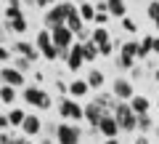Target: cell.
I'll return each mask as SVG.
<instances>
[{"label":"cell","mask_w":159,"mask_h":144,"mask_svg":"<svg viewBox=\"0 0 159 144\" xmlns=\"http://www.w3.org/2000/svg\"><path fill=\"white\" fill-rule=\"evenodd\" d=\"M66 64L69 69H72V72H80V67H82V64H85V59H82V43H74L72 48H69V53H66Z\"/></svg>","instance_id":"5bb4252c"},{"label":"cell","mask_w":159,"mask_h":144,"mask_svg":"<svg viewBox=\"0 0 159 144\" xmlns=\"http://www.w3.org/2000/svg\"><path fill=\"white\" fill-rule=\"evenodd\" d=\"M66 8H69V0H58L53 6L45 8V16H43V24L45 29H53V27H61L66 22Z\"/></svg>","instance_id":"277c9868"},{"label":"cell","mask_w":159,"mask_h":144,"mask_svg":"<svg viewBox=\"0 0 159 144\" xmlns=\"http://www.w3.org/2000/svg\"><path fill=\"white\" fill-rule=\"evenodd\" d=\"M0 144H11V133L8 131H0Z\"/></svg>","instance_id":"f35d334b"},{"label":"cell","mask_w":159,"mask_h":144,"mask_svg":"<svg viewBox=\"0 0 159 144\" xmlns=\"http://www.w3.org/2000/svg\"><path fill=\"white\" fill-rule=\"evenodd\" d=\"M40 131H43V120H40V115H29V112H27V117H24V123H21V133L27 139H32V136H40Z\"/></svg>","instance_id":"7c38bea8"},{"label":"cell","mask_w":159,"mask_h":144,"mask_svg":"<svg viewBox=\"0 0 159 144\" xmlns=\"http://www.w3.org/2000/svg\"><path fill=\"white\" fill-rule=\"evenodd\" d=\"M106 13L111 19H125L127 16V3L125 0H106Z\"/></svg>","instance_id":"e0dca14e"},{"label":"cell","mask_w":159,"mask_h":144,"mask_svg":"<svg viewBox=\"0 0 159 144\" xmlns=\"http://www.w3.org/2000/svg\"><path fill=\"white\" fill-rule=\"evenodd\" d=\"M16 88H11V86H0V102L3 104H8V107H13V102H16Z\"/></svg>","instance_id":"484cf974"},{"label":"cell","mask_w":159,"mask_h":144,"mask_svg":"<svg viewBox=\"0 0 159 144\" xmlns=\"http://www.w3.org/2000/svg\"><path fill=\"white\" fill-rule=\"evenodd\" d=\"M11 53H16V56H24L27 62H37L40 59V53H37V48H34V43H27V40H16L11 46Z\"/></svg>","instance_id":"8fae6325"},{"label":"cell","mask_w":159,"mask_h":144,"mask_svg":"<svg viewBox=\"0 0 159 144\" xmlns=\"http://www.w3.org/2000/svg\"><path fill=\"white\" fill-rule=\"evenodd\" d=\"M111 96L117 99V102H130V99L135 96L133 80H127V77H117V80L111 83Z\"/></svg>","instance_id":"52a82bcc"},{"label":"cell","mask_w":159,"mask_h":144,"mask_svg":"<svg viewBox=\"0 0 159 144\" xmlns=\"http://www.w3.org/2000/svg\"><path fill=\"white\" fill-rule=\"evenodd\" d=\"M146 13H148V19H151V22H154V27L159 29V0H151V3H148Z\"/></svg>","instance_id":"4dcf8cb0"},{"label":"cell","mask_w":159,"mask_h":144,"mask_svg":"<svg viewBox=\"0 0 159 144\" xmlns=\"http://www.w3.org/2000/svg\"><path fill=\"white\" fill-rule=\"evenodd\" d=\"M0 3H6V6H11V3H16V0H0Z\"/></svg>","instance_id":"7dc6e473"},{"label":"cell","mask_w":159,"mask_h":144,"mask_svg":"<svg viewBox=\"0 0 159 144\" xmlns=\"http://www.w3.org/2000/svg\"><path fill=\"white\" fill-rule=\"evenodd\" d=\"M21 99L29 104V107H34V110H51L53 107L51 93H48L43 86H24L21 88Z\"/></svg>","instance_id":"6da1fadb"},{"label":"cell","mask_w":159,"mask_h":144,"mask_svg":"<svg viewBox=\"0 0 159 144\" xmlns=\"http://www.w3.org/2000/svg\"><path fill=\"white\" fill-rule=\"evenodd\" d=\"M82 59H85V62H96V59H98V46L93 40L82 43Z\"/></svg>","instance_id":"d4e9b609"},{"label":"cell","mask_w":159,"mask_h":144,"mask_svg":"<svg viewBox=\"0 0 159 144\" xmlns=\"http://www.w3.org/2000/svg\"><path fill=\"white\" fill-rule=\"evenodd\" d=\"M103 144H119V139H106Z\"/></svg>","instance_id":"f6af8a7d"},{"label":"cell","mask_w":159,"mask_h":144,"mask_svg":"<svg viewBox=\"0 0 159 144\" xmlns=\"http://www.w3.org/2000/svg\"><path fill=\"white\" fill-rule=\"evenodd\" d=\"M58 117H61L64 123H80L82 120V104L77 102V99H69V96H61V102H58Z\"/></svg>","instance_id":"3957f363"},{"label":"cell","mask_w":159,"mask_h":144,"mask_svg":"<svg viewBox=\"0 0 159 144\" xmlns=\"http://www.w3.org/2000/svg\"><path fill=\"white\" fill-rule=\"evenodd\" d=\"M34 48H37V53L43 59H48V62H56L58 59V48L53 46V40H51V29H40V32L34 35Z\"/></svg>","instance_id":"8992f818"},{"label":"cell","mask_w":159,"mask_h":144,"mask_svg":"<svg viewBox=\"0 0 159 144\" xmlns=\"http://www.w3.org/2000/svg\"><path fill=\"white\" fill-rule=\"evenodd\" d=\"M135 131H141L143 136H146V133H151V131H154V117H151V112H148V115H138V123H135Z\"/></svg>","instance_id":"603a6c76"},{"label":"cell","mask_w":159,"mask_h":144,"mask_svg":"<svg viewBox=\"0 0 159 144\" xmlns=\"http://www.w3.org/2000/svg\"><path fill=\"white\" fill-rule=\"evenodd\" d=\"M90 40L96 43V46H103V43H109V40H111L109 27H96V29H90Z\"/></svg>","instance_id":"7402d4cb"},{"label":"cell","mask_w":159,"mask_h":144,"mask_svg":"<svg viewBox=\"0 0 159 144\" xmlns=\"http://www.w3.org/2000/svg\"><path fill=\"white\" fill-rule=\"evenodd\" d=\"M0 86H11V88H24L27 86V75H21L19 69H13V67H3L0 69Z\"/></svg>","instance_id":"ba28073f"},{"label":"cell","mask_w":159,"mask_h":144,"mask_svg":"<svg viewBox=\"0 0 159 144\" xmlns=\"http://www.w3.org/2000/svg\"><path fill=\"white\" fill-rule=\"evenodd\" d=\"M24 16V8H21V3H11V6H6V19L11 22V19H21Z\"/></svg>","instance_id":"f1b7e54d"},{"label":"cell","mask_w":159,"mask_h":144,"mask_svg":"<svg viewBox=\"0 0 159 144\" xmlns=\"http://www.w3.org/2000/svg\"><path fill=\"white\" fill-rule=\"evenodd\" d=\"M109 19H111V16H109L106 11H96L93 22H96V27H106V24H109Z\"/></svg>","instance_id":"836d02e7"},{"label":"cell","mask_w":159,"mask_h":144,"mask_svg":"<svg viewBox=\"0 0 159 144\" xmlns=\"http://www.w3.org/2000/svg\"><path fill=\"white\" fill-rule=\"evenodd\" d=\"M11 56H13L11 48H6L3 43H0V62H11Z\"/></svg>","instance_id":"d590c367"},{"label":"cell","mask_w":159,"mask_h":144,"mask_svg":"<svg viewBox=\"0 0 159 144\" xmlns=\"http://www.w3.org/2000/svg\"><path fill=\"white\" fill-rule=\"evenodd\" d=\"M11 62H13L11 67H13V69H19V72H21V75H27L29 69L34 67L32 62H27V59H24V56H16V53H13V56H11Z\"/></svg>","instance_id":"83f0119b"},{"label":"cell","mask_w":159,"mask_h":144,"mask_svg":"<svg viewBox=\"0 0 159 144\" xmlns=\"http://www.w3.org/2000/svg\"><path fill=\"white\" fill-rule=\"evenodd\" d=\"M51 40H53L56 48H64V51H66V48L74 46V35L66 29V24H61V27H53L51 29Z\"/></svg>","instance_id":"30bf717a"},{"label":"cell","mask_w":159,"mask_h":144,"mask_svg":"<svg viewBox=\"0 0 159 144\" xmlns=\"http://www.w3.org/2000/svg\"><path fill=\"white\" fill-rule=\"evenodd\" d=\"M29 144H34V142H29Z\"/></svg>","instance_id":"f907efd6"},{"label":"cell","mask_w":159,"mask_h":144,"mask_svg":"<svg viewBox=\"0 0 159 144\" xmlns=\"http://www.w3.org/2000/svg\"><path fill=\"white\" fill-rule=\"evenodd\" d=\"M135 144H151V142H148V139L141 133V136H135Z\"/></svg>","instance_id":"60d3db41"},{"label":"cell","mask_w":159,"mask_h":144,"mask_svg":"<svg viewBox=\"0 0 159 144\" xmlns=\"http://www.w3.org/2000/svg\"><path fill=\"white\" fill-rule=\"evenodd\" d=\"M3 35H6V32H3V27H0V40H3Z\"/></svg>","instance_id":"681fc988"},{"label":"cell","mask_w":159,"mask_h":144,"mask_svg":"<svg viewBox=\"0 0 159 144\" xmlns=\"http://www.w3.org/2000/svg\"><path fill=\"white\" fill-rule=\"evenodd\" d=\"M114 53V43L109 40V43H103V46H98V56H103V59H109Z\"/></svg>","instance_id":"e575fe53"},{"label":"cell","mask_w":159,"mask_h":144,"mask_svg":"<svg viewBox=\"0 0 159 144\" xmlns=\"http://www.w3.org/2000/svg\"><path fill=\"white\" fill-rule=\"evenodd\" d=\"M127 104H130V110L135 112V115H148V112H151V102H148L143 93H135Z\"/></svg>","instance_id":"2e32d148"},{"label":"cell","mask_w":159,"mask_h":144,"mask_svg":"<svg viewBox=\"0 0 159 144\" xmlns=\"http://www.w3.org/2000/svg\"><path fill=\"white\" fill-rule=\"evenodd\" d=\"M69 86V99H82V96H88L90 93V88H88V83H85V77H74L72 83H66Z\"/></svg>","instance_id":"9a60e30c"},{"label":"cell","mask_w":159,"mask_h":144,"mask_svg":"<svg viewBox=\"0 0 159 144\" xmlns=\"http://www.w3.org/2000/svg\"><path fill=\"white\" fill-rule=\"evenodd\" d=\"M85 83H88V88H90V91H101L103 83H106V77H103L101 69H90V72H88V77H85Z\"/></svg>","instance_id":"ac0fdd59"},{"label":"cell","mask_w":159,"mask_h":144,"mask_svg":"<svg viewBox=\"0 0 159 144\" xmlns=\"http://www.w3.org/2000/svg\"><path fill=\"white\" fill-rule=\"evenodd\" d=\"M114 120H117L119 131H125V133H133L135 131V123H138V115L130 110V104L127 102H117V107H114Z\"/></svg>","instance_id":"7a4b0ae2"},{"label":"cell","mask_w":159,"mask_h":144,"mask_svg":"<svg viewBox=\"0 0 159 144\" xmlns=\"http://www.w3.org/2000/svg\"><path fill=\"white\" fill-rule=\"evenodd\" d=\"M117 67L119 69H133V67H135V59L127 56V53H119V56H117Z\"/></svg>","instance_id":"1f68e13d"},{"label":"cell","mask_w":159,"mask_h":144,"mask_svg":"<svg viewBox=\"0 0 159 144\" xmlns=\"http://www.w3.org/2000/svg\"><path fill=\"white\" fill-rule=\"evenodd\" d=\"M56 88H58V93H61V96H69V86L64 80H56Z\"/></svg>","instance_id":"8d00e7d4"},{"label":"cell","mask_w":159,"mask_h":144,"mask_svg":"<svg viewBox=\"0 0 159 144\" xmlns=\"http://www.w3.org/2000/svg\"><path fill=\"white\" fill-rule=\"evenodd\" d=\"M154 80H157V83H159V69H154Z\"/></svg>","instance_id":"bcb514c9"},{"label":"cell","mask_w":159,"mask_h":144,"mask_svg":"<svg viewBox=\"0 0 159 144\" xmlns=\"http://www.w3.org/2000/svg\"><path fill=\"white\" fill-rule=\"evenodd\" d=\"M40 144H56V142H53V136H43V139H40Z\"/></svg>","instance_id":"b9f144b4"},{"label":"cell","mask_w":159,"mask_h":144,"mask_svg":"<svg viewBox=\"0 0 159 144\" xmlns=\"http://www.w3.org/2000/svg\"><path fill=\"white\" fill-rule=\"evenodd\" d=\"M93 102H96L103 112H114V107H117V99H114L111 93H103V91H98V96L93 99Z\"/></svg>","instance_id":"d6986e66"},{"label":"cell","mask_w":159,"mask_h":144,"mask_svg":"<svg viewBox=\"0 0 159 144\" xmlns=\"http://www.w3.org/2000/svg\"><path fill=\"white\" fill-rule=\"evenodd\" d=\"M6 29H8V32H16V35H24V32L29 29V22H27V16H21V19H11V22L6 19Z\"/></svg>","instance_id":"44dd1931"},{"label":"cell","mask_w":159,"mask_h":144,"mask_svg":"<svg viewBox=\"0 0 159 144\" xmlns=\"http://www.w3.org/2000/svg\"><path fill=\"white\" fill-rule=\"evenodd\" d=\"M151 46H154V35H146V37L138 43V59H141V62L151 53Z\"/></svg>","instance_id":"4316f807"},{"label":"cell","mask_w":159,"mask_h":144,"mask_svg":"<svg viewBox=\"0 0 159 144\" xmlns=\"http://www.w3.org/2000/svg\"><path fill=\"white\" fill-rule=\"evenodd\" d=\"M151 53H159V37H154V46H151Z\"/></svg>","instance_id":"7bdbcfd3"},{"label":"cell","mask_w":159,"mask_h":144,"mask_svg":"<svg viewBox=\"0 0 159 144\" xmlns=\"http://www.w3.org/2000/svg\"><path fill=\"white\" fill-rule=\"evenodd\" d=\"M101 115H103V110L98 107L96 102H88L85 107H82V120H85L93 131H96V126H98V120H101Z\"/></svg>","instance_id":"4fadbf2b"},{"label":"cell","mask_w":159,"mask_h":144,"mask_svg":"<svg viewBox=\"0 0 159 144\" xmlns=\"http://www.w3.org/2000/svg\"><path fill=\"white\" fill-rule=\"evenodd\" d=\"M96 133H101V136H106V139H119V126H117V120H114L111 112H103L101 115V120H98V126H96Z\"/></svg>","instance_id":"9c48e42d"},{"label":"cell","mask_w":159,"mask_h":144,"mask_svg":"<svg viewBox=\"0 0 159 144\" xmlns=\"http://www.w3.org/2000/svg\"><path fill=\"white\" fill-rule=\"evenodd\" d=\"M77 13L82 22H93V16H96V6H93L90 0H85V3H80L77 6Z\"/></svg>","instance_id":"cb8c5ba5"},{"label":"cell","mask_w":159,"mask_h":144,"mask_svg":"<svg viewBox=\"0 0 159 144\" xmlns=\"http://www.w3.org/2000/svg\"><path fill=\"white\" fill-rule=\"evenodd\" d=\"M119 53H127V56H133L138 62V40H127L119 46Z\"/></svg>","instance_id":"f546056e"},{"label":"cell","mask_w":159,"mask_h":144,"mask_svg":"<svg viewBox=\"0 0 159 144\" xmlns=\"http://www.w3.org/2000/svg\"><path fill=\"white\" fill-rule=\"evenodd\" d=\"M53 136H56V144H80L82 142V131H80L77 123H58L56 131H53Z\"/></svg>","instance_id":"5b68a950"},{"label":"cell","mask_w":159,"mask_h":144,"mask_svg":"<svg viewBox=\"0 0 159 144\" xmlns=\"http://www.w3.org/2000/svg\"><path fill=\"white\" fill-rule=\"evenodd\" d=\"M6 117H8V126L21 128V123H24V117H27V112H24L21 107H11V110L6 112Z\"/></svg>","instance_id":"ffe728a7"},{"label":"cell","mask_w":159,"mask_h":144,"mask_svg":"<svg viewBox=\"0 0 159 144\" xmlns=\"http://www.w3.org/2000/svg\"><path fill=\"white\" fill-rule=\"evenodd\" d=\"M119 27L125 29V32H130V35H133V32H138V24L133 22L130 16H125V19H119Z\"/></svg>","instance_id":"d6a6232c"},{"label":"cell","mask_w":159,"mask_h":144,"mask_svg":"<svg viewBox=\"0 0 159 144\" xmlns=\"http://www.w3.org/2000/svg\"><path fill=\"white\" fill-rule=\"evenodd\" d=\"M157 107H159V104H157Z\"/></svg>","instance_id":"816d5d0a"},{"label":"cell","mask_w":159,"mask_h":144,"mask_svg":"<svg viewBox=\"0 0 159 144\" xmlns=\"http://www.w3.org/2000/svg\"><path fill=\"white\" fill-rule=\"evenodd\" d=\"M19 3H21V6H29V8L34 6V0H19Z\"/></svg>","instance_id":"ee69618b"},{"label":"cell","mask_w":159,"mask_h":144,"mask_svg":"<svg viewBox=\"0 0 159 144\" xmlns=\"http://www.w3.org/2000/svg\"><path fill=\"white\" fill-rule=\"evenodd\" d=\"M72 3H74V6H80V3H85V0H72Z\"/></svg>","instance_id":"c3c4849f"},{"label":"cell","mask_w":159,"mask_h":144,"mask_svg":"<svg viewBox=\"0 0 159 144\" xmlns=\"http://www.w3.org/2000/svg\"><path fill=\"white\" fill-rule=\"evenodd\" d=\"M11 144H29V139L24 136V133H19V136H13V133H11Z\"/></svg>","instance_id":"74e56055"},{"label":"cell","mask_w":159,"mask_h":144,"mask_svg":"<svg viewBox=\"0 0 159 144\" xmlns=\"http://www.w3.org/2000/svg\"><path fill=\"white\" fill-rule=\"evenodd\" d=\"M40 8H48V6H53V3H58V0H34Z\"/></svg>","instance_id":"ab89813d"}]
</instances>
